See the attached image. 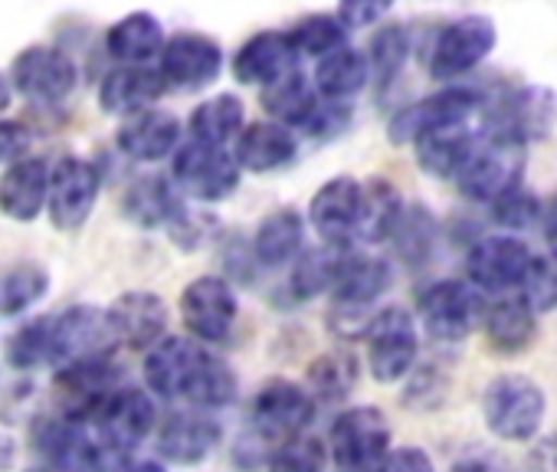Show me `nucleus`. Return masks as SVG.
Returning <instances> with one entry per match:
<instances>
[{
  "label": "nucleus",
  "instance_id": "1",
  "mask_svg": "<svg viewBox=\"0 0 557 472\" xmlns=\"http://www.w3.org/2000/svg\"><path fill=\"white\" fill-rule=\"evenodd\" d=\"M145 384L164 400H184L200 410L233 403L236 374L203 341L164 335L145 351Z\"/></svg>",
  "mask_w": 557,
  "mask_h": 472
},
{
  "label": "nucleus",
  "instance_id": "2",
  "mask_svg": "<svg viewBox=\"0 0 557 472\" xmlns=\"http://www.w3.org/2000/svg\"><path fill=\"white\" fill-rule=\"evenodd\" d=\"M495 47H498L495 21L485 14H462L436 30L426 57V73L443 86L462 83L495 53Z\"/></svg>",
  "mask_w": 557,
  "mask_h": 472
},
{
  "label": "nucleus",
  "instance_id": "3",
  "mask_svg": "<svg viewBox=\"0 0 557 472\" xmlns=\"http://www.w3.org/2000/svg\"><path fill=\"white\" fill-rule=\"evenodd\" d=\"M171 181L197 203H220L239 190L243 167L230 145H210L187 138L171 158Z\"/></svg>",
  "mask_w": 557,
  "mask_h": 472
},
{
  "label": "nucleus",
  "instance_id": "4",
  "mask_svg": "<svg viewBox=\"0 0 557 472\" xmlns=\"http://www.w3.org/2000/svg\"><path fill=\"white\" fill-rule=\"evenodd\" d=\"M524 151H528V145H521L508 135L488 132L482 125V138H479L475 151L469 154V161L462 164V171L456 174L453 184L459 187L462 197L479 200V203H492L505 190L521 184Z\"/></svg>",
  "mask_w": 557,
  "mask_h": 472
},
{
  "label": "nucleus",
  "instance_id": "5",
  "mask_svg": "<svg viewBox=\"0 0 557 472\" xmlns=\"http://www.w3.org/2000/svg\"><path fill=\"white\" fill-rule=\"evenodd\" d=\"M544 390L528 374H498L482 394V420L485 426L508 443L531 439L544 423Z\"/></svg>",
  "mask_w": 557,
  "mask_h": 472
},
{
  "label": "nucleus",
  "instance_id": "6",
  "mask_svg": "<svg viewBox=\"0 0 557 472\" xmlns=\"http://www.w3.org/2000/svg\"><path fill=\"white\" fill-rule=\"evenodd\" d=\"M332 462L342 472H377L391 452V423L381 407H348L329 433Z\"/></svg>",
  "mask_w": 557,
  "mask_h": 472
},
{
  "label": "nucleus",
  "instance_id": "7",
  "mask_svg": "<svg viewBox=\"0 0 557 472\" xmlns=\"http://www.w3.org/2000/svg\"><path fill=\"white\" fill-rule=\"evenodd\" d=\"M368 368L381 384H397L417 368L420 355V322L400 306H387L371 315L364 328Z\"/></svg>",
  "mask_w": 557,
  "mask_h": 472
},
{
  "label": "nucleus",
  "instance_id": "8",
  "mask_svg": "<svg viewBox=\"0 0 557 472\" xmlns=\"http://www.w3.org/2000/svg\"><path fill=\"white\" fill-rule=\"evenodd\" d=\"M488 99L466 86V83H449L410 105H404L400 112H394L391 125H387V138L394 145H413L417 135H423L426 128L436 125H456V122H475L479 115H485Z\"/></svg>",
  "mask_w": 557,
  "mask_h": 472
},
{
  "label": "nucleus",
  "instance_id": "9",
  "mask_svg": "<svg viewBox=\"0 0 557 472\" xmlns=\"http://www.w3.org/2000/svg\"><path fill=\"white\" fill-rule=\"evenodd\" d=\"M417 319L436 341H462L485 319L482 293L469 280H436L417 299Z\"/></svg>",
  "mask_w": 557,
  "mask_h": 472
},
{
  "label": "nucleus",
  "instance_id": "10",
  "mask_svg": "<svg viewBox=\"0 0 557 472\" xmlns=\"http://www.w3.org/2000/svg\"><path fill=\"white\" fill-rule=\"evenodd\" d=\"M315 407H319V400L309 387L286 381V377H272L256 390L252 407H249V420H252V430L262 443L265 439L286 443V439H296L309 430Z\"/></svg>",
  "mask_w": 557,
  "mask_h": 472
},
{
  "label": "nucleus",
  "instance_id": "11",
  "mask_svg": "<svg viewBox=\"0 0 557 472\" xmlns=\"http://www.w3.org/2000/svg\"><path fill=\"white\" fill-rule=\"evenodd\" d=\"M181 322L190 338L203 345H220L233 335L236 319H239V302L233 293V283L223 276H197L184 286L181 293Z\"/></svg>",
  "mask_w": 557,
  "mask_h": 472
},
{
  "label": "nucleus",
  "instance_id": "12",
  "mask_svg": "<svg viewBox=\"0 0 557 472\" xmlns=\"http://www.w3.org/2000/svg\"><path fill=\"white\" fill-rule=\"evenodd\" d=\"M86 426H96L99 443L109 452L122 456V452H132L135 446H141L148 439V433L158 426V410H154L151 394L119 384L96 407V413L86 420Z\"/></svg>",
  "mask_w": 557,
  "mask_h": 472
},
{
  "label": "nucleus",
  "instance_id": "13",
  "mask_svg": "<svg viewBox=\"0 0 557 472\" xmlns=\"http://www.w3.org/2000/svg\"><path fill=\"white\" fill-rule=\"evenodd\" d=\"M8 73H11L14 92L34 105H60L63 99L73 96L76 79H79L76 63L63 50L47 47V44L24 47L14 57Z\"/></svg>",
  "mask_w": 557,
  "mask_h": 472
},
{
  "label": "nucleus",
  "instance_id": "14",
  "mask_svg": "<svg viewBox=\"0 0 557 472\" xmlns=\"http://www.w3.org/2000/svg\"><path fill=\"white\" fill-rule=\"evenodd\" d=\"M534 253L524 240L511 233H495L479 240L469 257H466V280L488 296H505V293H518L528 266H531Z\"/></svg>",
  "mask_w": 557,
  "mask_h": 472
},
{
  "label": "nucleus",
  "instance_id": "15",
  "mask_svg": "<svg viewBox=\"0 0 557 472\" xmlns=\"http://www.w3.org/2000/svg\"><path fill=\"white\" fill-rule=\"evenodd\" d=\"M223 66H226L223 47L210 34H200V30H181L168 37L161 60H158V70L168 89H177V92H197V89L213 86Z\"/></svg>",
  "mask_w": 557,
  "mask_h": 472
},
{
  "label": "nucleus",
  "instance_id": "16",
  "mask_svg": "<svg viewBox=\"0 0 557 472\" xmlns=\"http://www.w3.org/2000/svg\"><path fill=\"white\" fill-rule=\"evenodd\" d=\"M485 128L521 145L541 141L557 128V92L547 86H518L505 99L488 102Z\"/></svg>",
  "mask_w": 557,
  "mask_h": 472
},
{
  "label": "nucleus",
  "instance_id": "17",
  "mask_svg": "<svg viewBox=\"0 0 557 472\" xmlns=\"http://www.w3.org/2000/svg\"><path fill=\"white\" fill-rule=\"evenodd\" d=\"M102 177L92 161L79 154H66L53 164V181H50V203L47 216L57 229L76 233L86 226V220L96 210Z\"/></svg>",
  "mask_w": 557,
  "mask_h": 472
},
{
  "label": "nucleus",
  "instance_id": "18",
  "mask_svg": "<svg viewBox=\"0 0 557 472\" xmlns=\"http://www.w3.org/2000/svg\"><path fill=\"white\" fill-rule=\"evenodd\" d=\"M361 213H364V181L351 174L329 177L309 200V226L325 244H335V247L358 240Z\"/></svg>",
  "mask_w": 557,
  "mask_h": 472
},
{
  "label": "nucleus",
  "instance_id": "19",
  "mask_svg": "<svg viewBox=\"0 0 557 472\" xmlns=\"http://www.w3.org/2000/svg\"><path fill=\"white\" fill-rule=\"evenodd\" d=\"M122 384V374L109 355L63 364L53 377V397L63 417L86 423L96 407Z\"/></svg>",
  "mask_w": 557,
  "mask_h": 472
},
{
  "label": "nucleus",
  "instance_id": "20",
  "mask_svg": "<svg viewBox=\"0 0 557 472\" xmlns=\"http://www.w3.org/2000/svg\"><path fill=\"white\" fill-rule=\"evenodd\" d=\"M50 322H53V364L57 368L86 361V358H102L112 351V345H119L112 322H109V309L70 306L50 315Z\"/></svg>",
  "mask_w": 557,
  "mask_h": 472
},
{
  "label": "nucleus",
  "instance_id": "21",
  "mask_svg": "<svg viewBox=\"0 0 557 472\" xmlns=\"http://www.w3.org/2000/svg\"><path fill=\"white\" fill-rule=\"evenodd\" d=\"M293 70H299V53L286 30L249 34L230 60L233 79L239 86H252V89H265Z\"/></svg>",
  "mask_w": 557,
  "mask_h": 472
},
{
  "label": "nucleus",
  "instance_id": "22",
  "mask_svg": "<svg viewBox=\"0 0 557 472\" xmlns=\"http://www.w3.org/2000/svg\"><path fill=\"white\" fill-rule=\"evenodd\" d=\"M115 145L125 158L138 164H158L164 158H174V151L184 145V125L174 112L154 105L132 119H122Z\"/></svg>",
  "mask_w": 557,
  "mask_h": 472
},
{
  "label": "nucleus",
  "instance_id": "23",
  "mask_svg": "<svg viewBox=\"0 0 557 472\" xmlns=\"http://www.w3.org/2000/svg\"><path fill=\"white\" fill-rule=\"evenodd\" d=\"M236 161L243 171L249 174H275L296 161L299 154V135L296 128L275 122V119H256L246 122V128L239 132L236 145Z\"/></svg>",
  "mask_w": 557,
  "mask_h": 472
},
{
  "label": "nucleus",
  "instance_id": "24",
  "mask_svg": "<svg viewBox=\"0 0 557 472\" xmlns=\"http://www.w3.org/2000/svg\"><path fill=\"white\" fill-rule=\"evenodd\" d=\"M479 138H482V128L475 122H456V125L426 128L423 135L413 138L410 148L423 174L440 177V181H456V174L475 151Z\"/></svg>",
  "mask_w": 557,
  "mask_h": 472
},
{
  "label": "nucleus",
  "instance_id": "25",
  "mask_svg": "<svg viewBox=\"0 0 557 472\" xmlns=\"http://www.w3.org/2000/svg\"><path fill=\"white\" fill-rule=\"evenodd\" d=\"M109 322L119 345L148 351L168 335V306L161 296L148 289H132L109 306Z\"/></svg>",
  "mask_w": 557,
  "mask_h": 472
},
{
  "label": "nucleus",
  "instance_id": "26",
  "mask_svg": "<svg viewBox=\"0 0 557 472\" xmlns=\"http://www.w3.org/2000/svg\"><path fill=\"white\" fill-rule=\"evenodd\" d=\"M53 164L44 158H21L0 174V213L17 223H34L50 203Z\"/></svg>",
  "mask_w": 557,
  "mask_h": 472
},
{
  "label": "nucleus",
  "instance_id": "27",
  "mask_svg": "<svg viewBox=\"0 0 557 472\" xmlns=\"http://www.w3.org/2000/svg\"><path fill=\"white\" fill-rule=\"evenodd\" d=\"M168 92V83L158 66H119L109 70L99 83V105L106 115L132 119L145 109H154Z\"/></svg>",
  "mask_w": 557,
  "mask_h": 472
},
{
  "label": "nucleus",
  "instance_id": "28",
  "mask_svg": "<svg viewBox=\"0 0 557 472\" xmlns=\"http://www.w3.org/2000/svg\"><path fill=\"white\" fill-rule=\"evenodd\" d=\"M394 283V270L387 260L371 253H342L338 276L332 286L338 312H368Z\"/></svg>",
  "mask_w": 557,
  "mask_h": 472
},
{
  "label": "nucleus",
  "instance_id": "29",
  "mask_svg": "<svg viewBox=\"0 0 557 472\" xmlns=\"http://www.w3.org/2000/svg\"><path fill=\"white\" fill-rule=\"evenodd\" d=\"M223 439V430L213 417L197 410L171 413L158 426V452L174 465H197L203 462Z\"/></svg>",
  "mask_w": 557,
  "mask_h": 472
},
{
  "label": "nucleus",
  "instance_id": "30",
  "mask_svg": "<svg viewBox=\"0 0 557 472\" xmlns=\"http://www.w3.org/2000/svg\"><path fill=\"white\" fill-rule=\"evenodd\" d=\"M168 44L164 24L151 11H132L106 30V53L119 66H151Z\"/></svg>",
  "mask_w": 557,
  "mask_h": 472
},
{
  "label": "nucleus",
  "instance_id": "31",
  "mask_svg": "<svg viewBox=\"0 0 557 472\" xmlns=\"http://www.w3.org/2000/svg\"><path fill=\"white\" fill-rule=\"evenodd\" d=\"M306 223L309 216H302L296 207H278L269 216H262L249 240L256 263L265 270L296 263V257L302 253V240H306Z\"/></svg>",
  "mask_w": 557,
  "mask_h": 472
},
{
  "label": "nucleus",
  "instance_id": "32",
  "mask_svg": "<svg viewBox=\"0 0 557 472\" xmlns=\"http://www.w3.org/2000/svg\"><path fill=\"white\" fill-rule=\"evenodd\" d=\"M122 210L132 223H138L145 229H158V226L171 229L187 207H184V194L177 190L174 181H168L161 174H148V177H138L125 190Z\"/></svg>",
  "mask_w": 557,
  "mask_h": 472
},
{
  "label": "nucleus",
  "instance_id": "33",
  "mask_svg": "<svg viewBox=\"0 0 557 472\" xmlns=\"http://www.w3.org/2000/svg\"><path fill=\"white\" fill-rule=\"evenodd\" d=\"M312 83H315L319 96H325V99L355 102L371 86V66H368L364 50L345 44L335 53L322 57L312 70Z\"/></svg>",
  "mask_w": 557,
  "mask_h": 472
},
{
  "label": "nucleus",
  "instance_id": "34",
  "mask_svg": "<svg viewBox=\"0 0 557 472\" xmlns=\"http://www.w3.org/2000/svg\"><path fill=\"white\" fill-rule=\"evenodd\" d=\"M482 328H485V338L492 341L495 351L518 355L537 335V312L521 296H508V299L485 309Z\"/></svg>",
  "mask_w": 557,
  "mask_h": 472
},
{
  "label": "nucleus",
  "instance_id": "35",
  "mask_svg": "<svg viewBox=\"0 0 557 472\" xmlns=\"http://www.w3.org/2000/svg\"><path fill=\"white\" fill-rule=\"evenodd\" d=\"M259 99H262V112L269 119L302 132L306 119L312 115V109L319 105L322 96H319L312 76H306L302 70H293L283 79H275L272 86L259 89Z\"/></svg>",
  "mask_w": 557,
  "mask_h": 472
},
{
  "label": "nucleus",
  "instance_id": "36",
  "mask_svg": "<svg viewBox=\"0 0 557 472\" xmlns=\"http://www.w3.org/2000/svg\"><path fill=\"white\" fill-rule=\"evenodd\" d=\"M246 128V105L233 92H216L194 105L187 119V138L210 141V145H236L239 132Z\"/></svg>",
  "mask_w": 557,
  "mask_h": 472
},
{
  "label": "nucleus",
  "instance_id": "37",
  "mask_svg": "<svg viewBox=\"0 0 557 472\" xmlns=\"http://www.w3.org/2000/svg\"><path fill=\"white\" fill-rule=\"evenodd\" d=\"M410 53H413V44H410V34H407L404 24H391L387 21V24L374 27L371 44L364 50L368 66H371V86L377 92H384L387 86H394L397 76L404 73Z\"/></svg>",
  "mask_w": 557,
  "mask_h": 472
},
{
  "label": "nucleus",
  "instance_id": "38",
  "mask_svg": "<svg viewBox=\"0 0 557 472\" xmlns=\"http://www.w3.org/2000/svg\"><path fill=\"white\" fill-rule=\"evenodd\" d=\"M404 197L387 177H371L364 181V213H361V233L358 240L381 244L391 240V233L397 229L404 216Z\"/></svg>",
  "mask_w": 557,
  "mask_h": 472
},
{
  "label": "nucleus",
  "instance_id": "39",
  "mask_svg": "<svg viewBox=\"0 0 557 472\" xmlns=\"http://www.w3.org/2000/svg\"><path fill=\"white\" fill-rule=\"evenodd\" d=\"M289 40H293V47H296V53H299V60H322V57H329V53H335L338 47H345L348 44V27L342 24V17L332 11V14H306V17H299L289 30Z\"/></svg>",
  "mask_w": 557,
  "mask_h": 472
},
{
  "label": "nucleus",
  "instance_id": "40",
  "mask_svg": "<svg viewBox=\"0 0 557 472\" xmlns=\"http://www.w3.org/2000/svg\"><path fill=\"white\" fill-rule=\"evenodd\" d=\"M342 253L345 250L335 247V244H325L319 250L299 253L296 263H293V273H289V293L296 299H319L322 293H332Z\"/></svg>",
  "mask_w": 557,
  "mask_h": 472
},
{
  "label": "nucleus",
  "instance_id": "41",
  "mask_svg": "<svg viewBox=\"0 0 557 472\" xmlns=\"http://www.w3.org/2000/svg\"><path fill=\"white\" fill-rule=\"evenodd\" d=\"M50 289V273L37 263H17L0 273V319H14L34 309Z\"/></svg>",
  "mask_w": 557,
  "mask_h": 472
},
{
  "label": "nucleus",
  "instance_id": "42",
  "mask_svg": "<svg viewBox=\"0 0 557 472\" xmlns=\"http://www.w3.org/2000/svg\"><path fill=\"white\" fill-rule=\"evenodd\" d=\"M394 253L407 263V266H420L433 257L436 247V220L426 207H407L397 229L391 233Z\"/></svg>",
  "mask_w": 557,
  "mask_h": 472
},
{
  "label": "nucleus",
  "instance_id": "43",
  "mask_svg": "<svg viewBox=\"0 0 557 472\" xmlns=\"http://www.w3.org/2000/svg\"><path fill=\"white\" fill-rule=\"evenodd\" d=\"M358 361L348 351H325L309 364V390L315 400H342L355 390Z\"/></svg>",
  "mask_w": 557,
  "mask_h": 472
},
{
  "label": "nucleus",
  "instance_id": "44",
  "mask_svg": "<svg viewBox=\"0 0 557 472\" xmlns=\"http://www.w3.org/2000/svg\"><path fill=\"white\" fill-rule=\"evenodd\" d=\"M8 361L17 371H34L44 364H53V322L34 319L8 341Z\"/></svg>",
  "mask_w": 557,
  "mask_h": 472
},
{
  "label": "nucleus",
  "instance_id": "45",
  "mask_svg": "<svg viewBox=\"0 0 557 472\" xmlns=\"http://www.w3.org/2000/svg\"><path fill=\"white\" fill-rule=\"evenodd\" d=\"M488 207H492V220L508 233L541 226V216H544V200L534 190H528L524 184H515L511 190H505Z\"/></svg>",
  "mask_w": 557,
  "mask_h": 472
},
{
  "label": "nucleus",
  "instance_id": "46",
  "mask_svg": "<svg viewBox=\"0 0 557 472\" xmlns=\"http://www.w3.org/2000/svg\"><path fill=\"white\" fill-rule=\"evenodd\" d=\"M322 469H325V443L312 436L278 443L265 459V472H322Z\"/></svg>",
  "mask_w": 557,
  "mask_h": 472
},
{
  "label": "nucleus",
  "instance_id": "47",
  "mask_svg": "<svg viewBox=\"0 0 557 472\" xmlns=\"http://www.w3.org/2000/svg\"><path fill=\"white\" fill-rule=\"evenodd\" d=\"M518 296L541 315V312H550L557 309V257L547 253V257H537L531 260L528 266V276L518 289Z\"/></svg>",
  "mask_w": 557,
  "mask_h": 472
},
{
  "label": "nucleus",
  "instance_id": "48",
  "mask_svg": "<svg viewBox=\"0 0 557 472\" xmlns=\"http://www.w3.org/2000/svg\"><path fill=\"white\" fill-rule=\"evenodd\" d=\"M355 122V102H342V99H319V105L312 109V115L302 125V135L315 138V141H335L342 138Z\"/></svg>",
  "mask_w": 557,
  "mask_h": 472
},
{
  "label": "nucleus",
  "instance_id": "49",
  "mask_svg": "<svg viewBox=\"0 0 557 472\" xmlns=\"http://www.w3.org/2000/svg\"><path fill=\"white\" fill-rule=\"evenodd\" d=\"M397 0H335V14L348 30H374L387 24Z\"/></svg>",
  "mask_w": 557,
  "mask_h": 472
},
{
  "label": "nucleus",
  "instance_id": "50",
  "mask_svg": "<svg viewBox=\"0 0 557 472\" xmlns=\"http://www.w3.org/2000/svg\"><path fill=\"white\" fill-rule=\"evenodd\" d=\"M27 148H30V132L14 119H0V164L8 167L27 158Z\"/></svg>",
  "mask_w": 557,
  "mask_h": 472
},
{
  "label": "nucleus",
  "instance_id": "51",
  "mask_svg": "<svg viewBox=\"0 0 557 472\" xmlns=\"http://www.w3.org/2000/svg\"><path fill=\"white\" fill-rule=\"evenodd\" d=\"M377 472H436L433 469V459L417 449V446H400V449H391L387 459L381 462Z\"/></svg>",
  "mask_w": 557,
  "mask_h": 472
},
{
  "label": "nucleus",
  "instance_id": "52",
  "mask_svg": "<svg viewBox=\"0 0 557 472\" xmlns=\"http://www.w3.org/2000/svg\"><path fill=\"white\" fill-rule=\"evenodd\" d=\"M14 102V83H11V73L0 70V119H4V112L11 109Z\"/></svg>",
  "mask_w": 557,
  "mask_h": 472
},
{
  "label": "nucleus",
  "instance_id": "53",
  "mask_svg": "<svg viewBox=\"0 0 557 472\" xmlns=\"http://www.w3.org/2000/svg\"><path fill=\"white\" fill-rule=\"evenodd\" d=\"M115 472H164V465H161V462H154V459H135V462H122V465H115Z\"/></svg>",
  "mask_w": 557,
  "mask_h": 472
},
{
  "label": "nucleus",
  "instance_id": "54",
  "mask_svg": "<svg viewBox=\"0 0 557 472\" xmlns=\"http://www.w3.org/2000/svg\"><path fill=\"white\" fill-rule=\"evenodd\" d=\"M453 472H492V465L482 462V459H462V462L453 465Z\"/></svg>",
  "mask_w": 557,
  "mask_h": 472
},
{
  "label": "nucleus",
  "instance_id": "55",
  "mask_svg": "<svg viewBox=\"0 0 557 472\" xmlns=\"http://www.w3.org/2000/svg\"><path fill=\"white\" fill-rule=\"evenodd\" d=\"M11 459H14V443L4 433H0V469H8Z\"/></svg>",
  "mask_w": 557,
  "mask_h": 472
},
{
  "label": "nucleus",
  "instance_id": "56",
  "mask_svg": "<svg viewBox=\"0 0 557 472\" xmlns=\"http://www.w3.org/2000/svg\"><path fill=\"white\" fill-rule=\"evenodd\" d=\"M27 472H60L57 465H50V462H44V465H34V469H27Z\"/></svg>",
  "mask_w": 557,
  "mask_h": 472
}]
</instances>
